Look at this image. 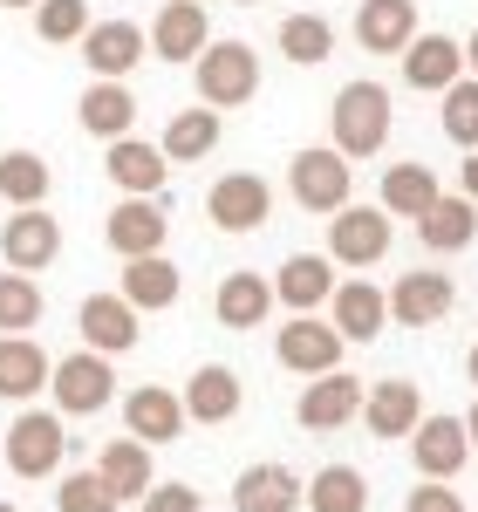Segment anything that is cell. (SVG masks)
Wrapping results in <instances>:
<instances>
[{
	"instance_id": "6da1fadb",
	"label": "cell",
	"mask_w": 478,
	"mask_h": 512,
	"mask_svg": "<svg viewBox=\"0 0 478 512\" xmlns=\"http://www.w3.org/2000/svg\"><path fill=\"white\" fill-rule=\"evenodd\" d=\"M390 123H397V110H390V89L383 82H342L335 89V110H328V130H335V151L356 164V158H376L383 144H390Z\"/></svg>"
},
{
	"instance_id": "7a4b0ae2",
	"label": "cell",
	"mask_w": 478,
	"mask_h": 512,
	"mask_svg": "<svg viewBox=\"0 0 478 512\" xmlns=\"http://www.w3.org/2000/svg\"><path fill=\"white\" fill-rule=\"evenodd\" d=\"M287 192H294L301 212H328L335 219L349 205V192H356V164L342 158L335 144H308V151L287 158Z\"/></svg>"
},
{
	"instance_id": "3957f363",
	"label": "cell",
	"mask_w": 478,
	"mask_h": 512,
	"mask_svg": "<svg viewBox=\"0 0 478 512\" xmlns=\"http://www.w3.org/2000/svg\"><path fill=\"white\" fill-rule=\"evenodd\" d=\"M199 76V103L205 110H239L260 96V55L246 41H205V55L192 62Z\"/></svg>"
},
{
	"instance_id": "277c9868",
	"label": "cell",
	"mask_w": 478,
	"mask_h": 512,
	"mask_svg": "<svg viewBox=\"0 0 478 512\" xmlns=\"http://www.w3.org/2000/svg\"><path fill=\"white\" fill-rule=\"evenodd\" d=\"M48 396H55V417H96V410H110V396H117V369H110V355H62L55 369H48Z\"/></svg>"
},
{
	"instance_id": "5b68a950",
	"label": "cell",
	"mask_w": 478,
	"mask_h": 512,
	"mask_svg": "<svg viewBox=\"0 0 478 512\" xmlns=\"http://www.w3.org/2000/svg\"><path fill=\"white\" fill-rule=\"evenodd\" d=\"M62 451H69V424L55 410H21L7 424V472L14 478H55Z\"/></svg>"
},
{
	"instance_id": "8992f818",
	"label": "cell",
	"mask_w": 478,
	"mask_h": 512,
	"mask_svg": "<svg viewBox=\"0 0 478 512\" xmlns=\"http://www.w3.org/2000/svg\"><path fill=\"white\" fill-rule=\"evenodd\" d=\"M390 239H397V219L383 212V205H342L335 219H328V260L335 267H376L383 253H390Z\"/></svg>"
},
{
	"instance_id": "52a82bcc",
	"label": "cell",
	"mask_w": 478,
	"mask_h": 512,
	"mask_svg": "<svg viewBox=\"0 0 478 512\" xmlns=\"http://www.w3.org/2000/svg\"><path fill=\"white\" fill-rule=\"evenodd\" d=\"M205 219L219 233H260L274 219V185L260 171H226L212 192H205Z\"/></svg>"
},
{
	"instance_id": "ba28073f",
	"label": "cell",
	"mask_w": 478,
	"mask_h": 512,
	"mask_svg": "<svg viewBox=\"0 0 478 512\" xmlns=\"http://www.w3.org/2000/svg\"><path fill=\"white\" fill-rule=\"evenodd\" d=\"M55 253H62V219L35 205V212H14L7 226H0V260H7V274H41V267H55Z\"/></svg>"
},
{
	"instance_id": "9c48e42d",
	"label": "cell",
	"mask_w": 478,
	"mask_h": 512,
	"mask_svg": "<svg viewBox=\"0 0 478 512\" xmlns=\"http://www.w3.org/2000/svg\"><path fill=\"white\" fill-rule=\"evenodd\" d=\"M342 349H349V342H342L321 315H294L274 335V362L294 369V376H328V369H342Z\"/></svg>"
},
{
	"instance_id": "30bf717a",
	"label": "cell",
	"mask_w": 478,
	"mask_h": 512,
	"mask_svg": "<svg viewBox=\"0 0 478 512\" xmlns=\"http://www.w3.org/2000/svg\"><path fill=\"white\" fill-rule=\"evenodd\" d=\"M76 328H82V349L89 355H130L144 342V315L123 294H89L76 308Z\"/></svg>"
},
{
	"instance_id": "8fae6325",
	"label": "cell",
	"mask_w": 478,
	"mask_h": 512,
	"mask_svg": "<svg viewBox=\"0 0 478 512\" xmlns=\"http://www.w3.org/2000/svg\"><path fill=\"white\" fill-rule=\"evenodd\" d=\"M294 417H301V431H342V424H356L362 417V383L349 369H328V376H308V390L294 403Z\"/></svg>"
},
{
	"instance_id": "7c38bea8",
	"label": "cell",
	"mask_w": 478,
	"mask_h": 512,
	"mask_svg": "<svg viewBox=\"0 0 478 512\" xmlns=\"http://www.w3.org/2000/svg\"><path fill=\"white\" fill-rule=\"evenodd\" d=\"M76 48H82V62H89V76H96V82H123L144 55H151L137 21H89V35H82Z\"/></svg>"
},
{
	"instance_id": "4fadbf2b",
	"label": "cell",
	"mask_w": 478,
	"mask_h": 512,
	"mask_svg": "<svg viewBox=\"0 0 478 512\" xmlns=\"http://www.w3.org/2000/svg\"><path fill=\"white\" fill-rule=\"evenodd\" d=\"M205 41H212V21H205L199 0H164L151 35H144V48H151L158 62H199Z\"/></svg>"
},
{
	"instance_id": "5bb4252c",
	"label": "cell",
	"mask_w": 478,
	"mask_h": 512,
	"mask_svg": "<svg viewBox=\"0 0 478 512\" xmlns=\"http://www.w3.org/2000/svg\"><path fill=\"white\" fill-rule=\"evenodd\" d=\"M103 239L117 246L123 260L164 253V239H171V212H164V198H117V212H110Z\"/></svg>"
},
{
	"instance_id": "9a60e30c",
	"label": "cell",
	"mask_w": 478,
	"mask_h": 512,
	"mask_svg": "<svg viewBox=\"0 0 478 512\" xmlns=\"http://www.w3.org/2000/svg\"><path fill=\"white\" fill-rule=\"evenodd\" d=\"M383 301H390V321H397V328H438V321L458 308V287H451V274H431V267H424V274H403Z\"/></svg>"
},
{
	"instance_id": "2e32d148",
	"label": "cell",
	"mask_w": 478,
	"mask_h": 512,
	"mask_svg": "<svg viewBox=\"0 0 478 512\" xmlns=\"http://www.w3.org/2000/svg\"><path fill=\"white\" fill-rule=\"evenodd\" d=\"M123 431L137 437V444H178V431H185V403H178V390H164V383H137V390L123 396Z\"/></svg>"
},
{
	"instance_id": "e0dca14e",
	"label": "cell",
	"mask_w": 478,
	"mask_h": 512,
	"mask_svg": "<svg viewBox=\"0 0 478 512\" xmlns=\"http://www.w3.org/2000/svg\"><path fill=\"white\" fill-rule=\"evenodd\" d=\"M328 328H335L342 342H376V335L390 328L383 287H369V280H335V294H328Z\"/></svg>"
},
{
	"instance_id": "ac0fdd59",
	"label": "cell",
	"mask_w": 478,
	"mask_h": 512,
	"mask_svg": "<svg viewBox=\"0 0 478 512\" xmlns=\"http://www.w3.org/2000/svg\"><path fill=\"white\" fill-rule=\"evenodd\" d=\"M178 403H185V424H233L246 390H239V376L226 369V362H199Z\"/></svg>"
},
{
	"instance_id": "d6986e66",
	"label": "cell",
	"mask_w": 478,
	"mask_h": 512,
	"mask_svg": "<svg viewBox=\"0 0 478 512\" xmlns=\"http://www.w3.org/2000/svg\"><path fill=\"white\" fill-rule=\"evenodd\" d=\"M103 171H110V185H117L123 198H158L164 178H171L164 151H158V144H144V137H117L110 158H103Z\"/></svg>"
},
{
	"instance_id": "ffe728a7",
	"label": "cell",
	"mask_w": 478,
	"mask_h": 512,
	"mask_svg": "<svg viewBox=\"0 0 478 512\" xmlns=\"http://www.w3.org/2000/svg\"><path fill=\"white\" fill-rule=\"evenodd\" d=\"M410 451H417V472H424V478L451 485V478H458V465L472 458V437H465V424H458V417H424V424L410 431Z\"/></svg>"
},
{
	"instance_id": "44dd1931",
	"label": "cell",
	"mask_w": 478,
	"mask_h": 512,
	"mask_svg": "<svg viewBox=\"0 0 478 512\" xmlns=\"http://www.w3.org/2000/svg\"><path fill=\"white\" fill-rule=\"evenodd\" d=\"M458 76H465V48H458L451 35H417L410 48H403V82H410V89L444 96Z\"/></svg>"
},
{
	"instance_id": "7402d4cb",
	"label": "cell",
	"mask_w": 478,
	"mask_h": 512,
	"mask_svg": "<svg viewBox=\"0 0 478 512\" xmlns=\"http://www.w3.org/2000/svg\"><path fill=\"white\" fill-rule=\"evenodd\" d=\"M356 41L369 55H403L417 41V0H362L356 7Z\"/></svg>"
},
{
	"instance_id": "603a6c76",
	"label": "cell",
	"mask_w": 478,
	"mask_h": 512,
	"mask_svg": "<svg viewBox=\"0 0 478 512\" xmlns=\"http://www.w3.org/2000/svg\"><path fill=\"white\" fill-rule=\"evenodd\" d=\"M362 424H369V437H410L417 424H424V396H417V383L390 376V383L362 390Z\"/></svg>"
},
{
	"instance_id": "cb8c5ba5",
	"label": "cell",
	"mask_w": 478,
	"mask_h": 512,
	"mask_svg": "<svg viewBox=\"0 0 478 512\" xmlns=\"http://www.w3.org/2000/svg\"><path fill=\"white\" fill-rule=\"evenodd\" d=\"M96 478L110 485V499H144L151 485H158V465H151V444H137V437H110L103 444V458H96Z\"/></svg>"
},
{
	"instance_id": "d4e9b609",
	"label": "cell",
	"mask_w": 478,
	"mask_h": 512,
	"mask_svg": "<svg viewBox=\"0 0 478 512\" xmlns=\"http://www.w3.org/2000/svg\"><path fill=\"white\" fill-rule=\"evenodd\" d=\"M328 294H335V260H328V253H294L274 274V301H287L294 315L328 308Z\"/></svg>"
},
{
	"instance_id": "484cf974",
	"label": "cell",
	"mask_w": 478,
	"mask_h": 512,
	"mask_svg": "<svg viewBox=\"0 0 478 512\" xmlns=\"http://www.w3.org/2000/svg\"><path fill=\"white\" fill-rule=\"evenodd\" d=\"M301 485L308 478L287 472V465H246L233 478V512H294L301 506Z\"/></svg>"
},
{
	"instance_id": "4316f807",
	"label": "cell",
	"mask_w": 478,
	"mask_h": 512,
	"mask_svg": "<svg viewBox=\"0 0 478 512\" xmlns=\"http://www.w3.org/2000/svg\"><path fill=\"white\" fill-rule=\"evenodd\" d=\"M123 301L137 308V315H158V308H171L178 294H185V274L164 260V253H144V260H123Z\"/></svg>"
},
{
	"instance_id": "83f0119b",
	"label": "cell",
	"mask_w": 478,
	"mask_h": 512,
	"mask_svg": "<svg viewBox=\"0 0 478 512\" xmlns=\"http://www.w3.org/2000/svg\"><path fill=\"white\" fill-rule=\"evenodd\" d=\"M48 349H41L35 335H0V396L7 403H28V396L48 390Z\"/></svg>"
},
{
	"instance_id": "f1b7e54d",
	"label": "cell",
	"mask_w": 478,
	"mask_h": 512,
	"mask_svg": "<svg viewBox=\"0 0 478 512\" xmlns=\"http://www.w3.org/2000/svg\"><path fill=\"white\" fill-rule=\"evenodd\" d=\"M76 117L89 137H103V144H117L130 137V123H137V96H130V82H89L76 103Z\"/></svg>"
},
{
	"instance_id": "f546056e",
	"label": "cell",
	"mask_w": 478,
	"mask_h": 512,
	"mask_svg": "<svg viewBox=\"0 0 478 512\" xmlns=\"http://www.w3.org/2000/svg\"><path fill=\"white\" fill-rule=\"evenodd\" d=\"M438 192H444V185H438V171H431V164L403 158V164L383 171V198H376V205H383L390 219H424V212L438 205Z\"/></svg>"
},
{
	"instance_id": "4dcf8cb0",
	"label": "cell",
	"mask_w": 478,
	"mask_h": 512,
	"mask_svg": "<svg viewBox=\"0 0 478 512\" xmlns=\"http://www.w3.org/2000/svg\"><path fill=\"white\" fill-rule=\"evenodd\" d=\"M417 239H424L431 253H465V246L478 239V205H472L465 192H458V198L438 192V205L417 219Z\"/></svg>"
},
{
	"instance_id": "1f68e13d",
	"label": "cell",
	"mask_w": 478,
	"mask_h": 512,
	"mask_svg": "<svg viewBox=\"0 0 478 512\" xmlns=\"http://www.w3.org/2000/svg\"><path fill=\"white\" fill-rule=\"evenodd\" d=\"M212 315H219V328H260V321L274 315V280L226 274V280H219V294H212Z\"/></svg>"
},
{
	"instance_id": "d6a6232c",
	"label": "cell",
	"mask_w": 478,
	"mask_h": 512,
	"mask_svg": "<svg viewBox=\"0 0 478 512\" xmlns=\"http://www.w3.org/2000/svg\"><path fill=\"white\" fill-rule=\"evenodd\" d=\"M301 506L308 512H369V478L356 465H321L308 485H301Z\"/></svg>"
},
{
	"instance_id": "836d02e7",
	"label": "cell",
	"mask_w": 478,
	"mask_h": 512,
	"mask_svg": "<svg viewBox=\"0 0 478 512\" xmlns=\"http://www.w3.org/2000/svg\"><path fill=\"white\" fill-rule=\"evenodd\" d=\"M48 185H55V171H48L41 151H0V198H7L14 212L48 205Z\"/></svg>"
},
{
	"instance_id": "e575fe53",
	"label": "cell",
	"mask_w": 478,
	"mask_h": 512,
	"mask_svg": "<svg viewBox=\"0 0 478 512\" xmlns=\"http://www.w3.org/2000/svg\"><path fill=\"white\" fill-rule=\"evenodd\" d=\"M164 164H199L219 151V110H178L164 123Z\"/></svg>"
},
{
	"instance_id": "d590c367",
	"label": "cell",
	"mask_w": 478,
	"mask_h": 512,
	"mask_svg": "<svg viewBox=\"0 0 478 512\" xmlns=\"http://www.w3.org/2000/svg\"><path fill=\"white\" fill-rule=\"evenodd\" d=\"M274 41H280V55H287L294 69H315V62L335 55V28H328L321 14H287Z\"/></svg>"
},
{
	"instance_id": "8d00e7d4",
	"label": "cell",
	"mask_w": 478,
	"mask_h": 512,
	"mask_svg": "<svg viewBox=\"0 0 478 512\" xmlns=\"http://www.w3.org/2000/svg\"><path fill=\"white\" fill-rule=\"evenodd\" d=\"M41 287H35V274H0V335H28L41 321Z\"/></svg>"
},
{
	"instance_id": "74e56055",
	"label": "cell",
	"mask_w": 478,
	"mask_h": 512,
	"mask_svg": "<svg viewBox=\"0 0 478 512\" xmlns=\"http://www.w3.org/2000/svg\"><path fill=\"white\" fill-rule=\"evenodd\" d=\"M444 137L458 151H478V76H458L444 89Z\"/></svg>"
},
{
	"instance_id": "f35d334b",
	"label": "cell",
	"mask_w": 478,
	"mask_h": 512,
	"mask_svg": "<svg viewBox=\"0 0 478 512\" xmlns=\"http://www.w3.org/2000/svg\"><path fill=\"white\" fill-rule=\"evenodd\" d=\"M35 35L48 48H69V41L89 35V0H41L35 7Z\"/></svg>"
},
{
	"instance_id": "ab89813d",
	"label": "cell",
	"mask_w": 478,
	"mask_h": 512,
	"mask_svg": "<svg viewBox=\"0 0 478 512\" xmlns=\"http://www.w3.org/2000/svg\"><path fill=\"white\" fill-rule=\"evenodd\" d=\"M55 512H117V499L96 472H69L55 485Z\"/></svg>"
},
{
	"instance_id": "60d3db41",
	"label": "cell",
	"mask_w": 478,
	"mask_h": 512,
	"mask_svg": "<svg viewBox=\"0 0 478 512\" xmlns=\"http://www.w3.org/2000/svg\"><path fill=\"white\" fill-rule=\"evenodd\" d=\"M137 506H144V512H205V499L192 492V485H178V478H158Z\"/></svg>"
},
{
	"instance_id": "b9f144b4",
	"label": "cell",
	"mask_w": 478,
	"mask_h": 512,
	"mask_svg": "<svg viewBox=\"0 0 478 512\" xmlns=\"http://www.w3.org/2000/svg\"><path fill=\"white\" fill-rule=\"evenodd\" d=\"M403 512H465V499H458L451 485H438V478H424V485L403 499Z\"/></svg>"
},
{
	"instance_id": "7bdbcfd3",
	"label": "cell",
	"mask_w": 478,
	"mask_h": 512,
	"mask_svg": "<svg viewBox=\"0 0 478 512\" xmlns=\"http://www.w3.org/2000/svg\"><path fill=\"white\" fill-rule=\"evenodd\" d=\"M458 178H465V198L478 205V151H465V171H458Z\"/></svg>"
},
{
	"instance_id": "ee69618b",
	"label": "cell",
	"mask_w": 478,
	"mask_h": 512,
	"mask_svg": "<svg viewBox=\"0 0 478 512\" xmlns=\"http://www.w3.org/2000/svg\"><path fill=\"white\" fill-rule=\"evenodd\" d=\"M458 48H465V69L478 76V28H472V41H458Z\"/></svg>"
},
{
	"instance_id": "f6af8a7d",
	"label": "cell",
	"mask_w": 478,
	"mask_h": 512,
	"mask_svg": "<svg viewBox=\"0 0 478 512\" xmlns=\"http://www.w3.org/2000/svg\"><path fill=\"white\" fill-rule=\"evenodd\" d=\"M465 424V437H472V451H478V403H472V417H458Z\"/></svg>"
},
{
	"instance_id": "bcb514c9",
	"label": "cell",
	"mask_w": 478,
	"mask_h": 512,
	"mask_svg": "<svg viewBox=\"0 0 478 512\" xmlns=\"http://www.w3.org/2000/svg\"><path fill=\"white\" fill-rule=\"evenodd\" d=\"M465 376H472V383H478V342H472V362H465Z\"/></svg>"
},
{
	"instance_id": "7dc6e473",
	"label": "cell",
	"mask_w": 478,
	"mask_h": 512,
	"mask_svg": "<svg viewBox=\"0 0 478 512\" xmlns=\"http://www.w3.org/2000/svg\"><path fill=\"white\" fill-rule=\"evenodd\" d=\"M0 7H41V0H0Z\"/></svg>"
},
{
	"instance_id": "c3c4849f",
	"label": "cell",
	"mask_w": 478,
	"mask_h": 512,
	"mask_svg": "<svg viewBox=\"0 0 478 512\" xmlns=\"http://www.w3.org/2000/svg\"><path fill=\"white\" fill-rule=\"evenodd\" d=\"M233 7H260V0H233Z\"/></svg>"
},
{
	"instance_id": "681fc988",
	"label": "cell",
	"mask_w": 478,
	"mask_h": 512,
	"mask_svg": "<svg viewBox=\"0 0 478 512\" xmlns=\"http://www.w3.org/2000/svg\"><path fill=\"white\" fill-rule=\"evenodd\" d=\"M0 512H21V506H7V499H0Z\"/></svg>"
}]
</instances>
